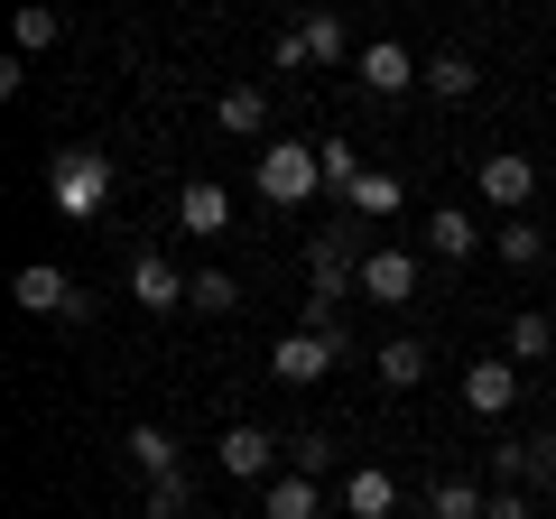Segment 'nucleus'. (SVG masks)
I'll return each mask as SVG.
<instances>
[{"label": "nucleus", "instance_id": "f257e3e1", "mask_svg": "<svg viewBox=\"0 0 556 519\" xmlns=\"http://www.w3.org/2000/svg\"><path fill=\"white\" fill-rule=\"evenodd\" d=\"M251 186H260V204H278V214L316 204V195H325V159H316V140H269V149L251 159Z\"/></svg>", "mask_w": 556, "mask_h": 519}, {"label": "nucleus", "instance_id": "f03ea898", "mask_svg": "<svg viewBox=\"0 0 556 519\" xmlns=\"http://www.w3.org/2000/svg\"><path fill=\"white\" fill-rule=\"evenodd\" d=\"M112 186H121L112 149H56V159H47V195H56L65 223H93L102 204H112Z\"/></svg>", "mask_w": 556, "mask_h": 519}, {"label": "nucleus", "instance_id": "7ed1b4c3", "mask_svg": "<svg viewBox=\"0 0 556 519\" xmlns=\"http://www.w3.org/2000/svg\"><path fill=\"white\" fill-rule=\"evenodd\" d=\"M334 362H353V334H343V325H298V334L269 343V371L288 380V390H316Z\"/></svg>", "mask_w": 556, "mask_h": 519}, {"label": "nucleus", "instance_id": "20e7f679", "mask_svg": "<svg viewBox=\"0 0 556 519\" xmlns=\"http://www.w3.org/2000/svg\"><path fill=\"white\" fill-rule=\"evenodd\" d=\"M214 464L232 482H269V473H288V436H269V427L241 418V427H223V436H214Z\"/></svg>", "mask_w": 556, "mask_h": 519}, {"label": "nucleus", "instance_id": "39448f33", "mask_svg": "<svg viewBox=\"0 0 556 519\" xmlns=\"http://www.w3.org/2000/svg\"><path fill=\"white\" fill-rule=\"evenodd\" d=\"M473 186H482V204H492V214H529V195H538V167H529V149H482Z\"/></svg>", "mask_w": 556, "mask_h": 519}, {"label": "nucleus", "instance_id": "423d86ee", "mask_svg": "<svg viewBox=\"0 0 556 519\" xmlns=\"http://www.w3.org/2000/svg\"><path fill=\"white\" fill-rule=\"evenodd\" d=\"M10 298H20V316H84V288L75 279H65V269H56V260H28V269H20V279H10Z\"/></svg>", "mask_w": 556, "mask_h": 519}, {"label": "nucleus", "instance_id": "0eeeda50", "mask_svg": "<svg viewBox=\"0 0 556 519\" xmlns=\"http://www.w3.org/2000/svg\"><path fill=\"white\" fill-rule=\"evenodd\" d=\"M417 279H427V260H417V251H362V298H371V306H408Z\"/></svg>", "mask_w": 556, "mask_h": 519}, {"label": "nucleus", "instance_id": "6e6552de", "mask_svg": "<svg viewBox=\"0 0 556 519\" xmlns=\"http://www.w3.org/2000/svg\"><path fill=\"white\" fill-rule=\"evenodd\" d=\"M353 75H362V93L399 102V93H408V84H427V65H417V56H408V47H399V38H371V47H362V65H353Z\"/></svg>", "mask_w": 556, "mask_h": 519}, {"label": "nucleus", "instance_id": "1a4fd4ad", "mask_svg": "<svg viewBox=\"0 0 556 519\" xmlns=\"http://www.w3.org/2000/svg\"><path fill=\"white\" fill-rule=\"evenodd\" d=\"M130 306H149V316L186 306V269H177L167 251H139V260H130Z\"/></svg>", "mask_w": 556, "mask_h": 519}, {"label": "nucleus", "instance_id": "9d476101", "mask_svg": "<svg viewBox=\"0 0 556 519\" xmlns=\"http://www.w3.org/2000/svg\"><path fill=\"white\" fill-rule=\"evenodd\" d=\"M464 408H473V418H510L519 408V362H473V371H464Z\"/></svg>", "mask_w": 556, "mask_h": 519}, {"label": "nucleus", "instance_id": "9b49d317", "mask_svg": "<svg viewBox=\"0 0 556 519\" xmlns=\"http://www.w3.org/2000/svg\"><path fill=\"white\" fill-rule=\"evenodd\" d=\"M260 519H325V492H316V473H269L260 482Z\"/></svg>", "mask_w": 556, "mask_h": 519}, {"label": "nucleus", "instance_id": "f8f14e48", "mask_svg": "<svg viewBox=\"0 0 556 519\" xmlns=\"http://www.w3.org/2000/svg\"><path fill=\"white\" fill-rule=\"evenodd\" d=\"M334 492H343V519H390V510H399V482L380 473V464H353Z\"/></svg>", "mask_w": 556, "mask_h": 519}, {"label": "nucleus", "instance_id": "ddd939ff", "mask_svg": "<svg viewBox=\"0 0 556 519\" xmlns=\"http://www.w3.org/2000/svg\"><path fill=\"white\" fill-rule=\"evenodd\" d=\"M177 223H186L195 241H223V232H232V195H223L214 177H195V186L177 195Z\"/></svg>", "mask_w": 556, "mask_h": 519}, {"label": "nucleus", "instance_id": "4468645a", "mask_svg": "<svg viewBox=\"0 0 556 519\" xmlns=\"http://www.w3.org/2000/svg\"><path fill=\"white\" fill-rule=\"evenodd\" d=\"M427 251H437V260H473L482 251V223L464 214V204H437V214H427Z\"/></svg>", "mask_w": 556, "mask_h": 519}, {"label": "nucleus", "instance_id": "2eb2a0df", "mask_svg": "<svg viewBox=\"0 0 556 519\" xmlns=\"http://www.w3.org/2000/svg\"><path fill=\"white\" fill-rule=\"evenodd\" d=\"M399 204H408V186H399L390 167H362V186H353V195H343V214H362V223H390Z\"/></svg>", "mask_w": 556, "mask_h": 519}, {"label": "nucleus", "instance_id": "dca6fc26", "mask_svg": "<svg viewBox=\"0 0 556 519\" xmlns=\"http://www.w3.org/2000/svg\"><path fill=\"white\" fill-rule=\"evenodd\" d=\"M214 121L232 130V140H260V130H269V93H260V84H232V93L214 102Z\"/></svg>", "mask_w": 556, "mask_h": 519}, {"label": "nucleus", "instance_id": "f3484780", "mask_svg": "<svg viewBox=\"0 0 556 519\" xmlns=\"http://www.w3.org/2000/svg\"><path fill=\"white\" fill-rule=\"evenodd\" d=\"M473 84H482V65L464 56V47H445V56H427V93H437V102H473Z\"/></svg>", "mask_w": 556, "mask_h": 519}, {"label": "nucleus", "instance_id": "a211bd4d", "mask_svg": "<svg viewBox=\"0 0 556 519\" xmlns=\"http://www.w3.org/2000/svg\"><path fill=\"white\" fill-rule=\"evenodd\" d=\"M371 371L390 380V390H417V380H427V343H417V334H390V343L371 353Z\"/></svg>", "mask_w": 556, "mask_h": 519}, {"label": "nucleus", "instance_id": "6ab92c4d", "mask_svg": "<svg viewBox=\"0 0 556 519\" xmlns=\"http://www.w3.org/2000/svg\"><path fill=\"white\" fill-rule=\"evenodd\" d=\"M186 306H195V316H232L241 279H232V269H195V279H186Z\"/></svg>", "mask_w": 556, "mask_h": 519}, {"label": "nucleus", "instance_id": "aec40b11", "mask_svg": "<svg viewBox=\"0 0 556 519\" xmlns=\"http://www.w3.org/2000/svg\"><path fill=\"white\" fill-rule=\"evenodd\" d=\"M298 28H306V47H316V65H353V28H343L334 10H306Z\"/></svg>", "mask_w": 556, "mask_h": 519}, {"label": "nucleus", "instance_id": "412c9836", "mask_svg": "<svg viewBox=\"0 0 556 519\" xmlns=\"http://www.w3.org/2000/svg\"><path fill=\"white\" fill-rule=\"evenodd\" d=\"M186 510H195V473L186 464L177 473H149V519H186Z\"/></svg>", "mask_w": 556, "mask_h": 519}, {"label": "nucleus", "instance_id": "4be33fe9", "mask_svg": "<svg viewBox=\"0 0 556 519\" xmlns=\"http://www.w3.org/2000/svg\"><path fill=\"white\" fill-rule=\"evenodd\" d=\"M482 510H492L482 482H437V492H427V519H482Z\"/></svg>", "mask_w": 556, "mask_h": 519}, {"label": "nucleus", "instance_id": "5701e85b", "mask_svg": "<svg viewBox=\"0 0 556 519\" xmlns=\"http://www.w3.org/2000/svg\"><path fill=\"white\" fill-rule=\"evenodd\" d=\"M10 38H20V56H47V47L65 38V20H56V10H47V0H28V10H20V28H10Z\"/></svg>", "mask_w": 556, "mask_h": 519}, {"label": "nucleus", "instance_id": "b1692460", "mask_svg": "<svg viewBox=\"0 0 556 519\" xmlns=\"http://www.w3.org/2000/svg\"><path fill=\"white\" fill-rule=\"evenodd\" d=\"M501 260H510V269H538V260H547V232L519 223V214H501Z\"/></svg>", "mask_w": 556, "mask_h": 519}, {"label": "nucleus", "instance_id": "393cba45", "mask_svg": "<svg viewBox=\"0 0 556 519\" xmlns=\"http://www.w3.org/2000/svg\"><path fill=\"white\" fill-rule=\"evenodd\" d=\"M316 159H325V195H353V186H362V159H353V140H316Z\"/></svg>", "mask_w": 556, "mask_h": 519}, {"label": "nucleus", "instance_id": "a878e982", "mask_svg": "<svg viewBox=\"0 0 556 519\" xmlns=\"http://www.w3.org/2000/svg\"><path fill=\"white\" fill-rule=\"evenodd\" d=\"M130 464L139 473H177V436L167 427H130Z\"/></svg>", "mask_w": 556, "mask_h": 519}, {"label": "nucleus", "instance_id": "bb28decb", "mask_svg": "<svg viewBox=\"0 0 556 519\" xmlns=\"http://www.w3.org/2000/svg\"><path fill=\"white\" fill-rule=\"evenodd\" d=\"M556 353V316H519L510 325V362H547Z\"/></svg>", "mask_w": 556, "mask_h": 519}, {"label": "nucleus", "instance_id": "cd10ccee", "mask_svg": "<svg viewBox=\"0 0 556 519\" xmlns=\"http://www.w3.org/2000/svg\"><path fill=\"white\" fill-rule=\"evenodd\" d=\"M334 455H343V445H334V436H316V427H306V436H288V464H298V473H316V482L334 473Z\"/></svg>", "mask_w": 556, "mask_h": 519}, {"label": "nucleus", "instance_id": "c85d7f7f", "mask_svg": "<svg viewBox=\"0 0 556 519\" xmlns=\"http://www.w3.org/2000/svg\"><path fill=\"white\" fill-rule=\"evenodd\" d=\"M529 473H538V445L529 436H501L492 445V482H529Z\"/></svg>", "mask_w": 556, "mask_h": 519}, {"label": "nucleus", "instance_id": "c756f323", "mask_svg": "<svg viewBox=\"0 0 556 519\" xmlns=\"http://www.w3.org/2000/svg\"><path fill=\"white\" fill-rule=\"evenodd\" d=\"M269 65H278V75H306V65H316V47H306V28H278V38H269Z\"/></svg>", "mask_w": 556, "mask_h": 519}, {"label": "nucleus", "instance_id": "7c9ffc66", "mask_svg": "<svg viewBox=\"0 0 556 519\" xmlns=\"http://www.w3.org/2000/svg\"><path fill=\"white\" fill-rule=\"evenodd\" d=\"M482 519H538V501L519 492V482H492V510H482Z\"/></svg>", "mask_w": 556, "mask_h": 519}, {"label": "nucleus", "instance_id": "2f4dec72", "mask_svg": "<svg viewBox=\"0 0 556 519\" xmlns=\"http://www.w3.org/2000/svg\"><path fill=\"white\" fill-rule=\"evenodd\" d=\"M547 510H556V473H547Z\"/></svg>", "mask_w": 556, "mask_h": 519}, {"label": "nucleus", "instance_id": "473e14b6", "mask_svg": "<svg viewBox=\"0 0 556 519\" xmlns=\"http://www.w3.org/2000/svg\"><path fill=\"white\" fill-rule=\"evenodd\" d=\"M547 316H556V306H547Z\"/></svg>", "mask_w": 556, "mask_h": 519}]
</instances>
